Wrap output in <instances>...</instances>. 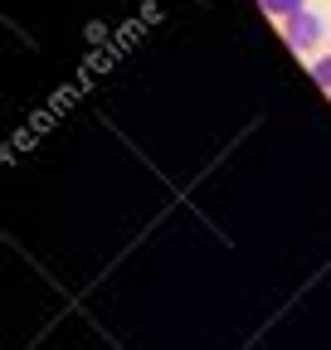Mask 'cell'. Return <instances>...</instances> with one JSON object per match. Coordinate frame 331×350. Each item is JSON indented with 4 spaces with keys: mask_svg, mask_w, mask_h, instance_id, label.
<instances>
[{
    "mask_svg": "<svg viewBox=\"0 0 331 350\" xmlns=\"http://www.w3.org/2000/svg\"><path fill=\"white\" fill-rule=\"evenodd\" d=\"M317 34H321V25L312 20V15H287V39H293V44H302V49H307V44H317Z\"/></svg>",
    "mask_w": 331,
    "mask_h": 350,
    "instance_id": "obj_1",
    "label": "cell"
},
{
    "mask_svg": "<svg viewBox=\"0 0 331 350\" xmlns=\"http://www.w3.org/2000/svg\"><path fill=\"white\" fill-rule=\"evenodd\" d=\"M268 10H278V15H297L302 10V0H263Z\"/></svg>",
    "mask_w": 331,
    "mask_h": 350,
    "instance_id": "obj_2",
    "label": "cell"
}]
</instances>
